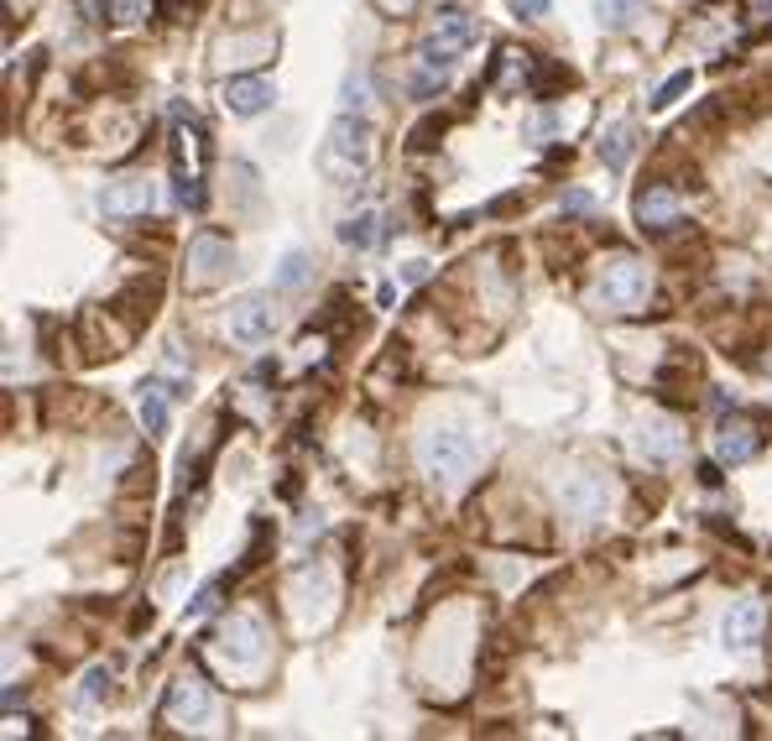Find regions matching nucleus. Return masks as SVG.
I'll return each instance as SVG.
<instances>
[{
  "instance_id": "obj_1",
  "label": "nucleus",
  "mask_w": 772,
  "mask_h": 741,
  "mask_svg": "<svg viewBox=\"0 0 772 741\" xmlns=\"http://www.w3.org/2000/svg\"><path fill=\"white\" fill-rule=\"evenodd\" d=\"M476 460H480V449L465 428H428V434L417 439V465H423V476L434 486H444V491H459V486L470 481Z\"/></svg>"
},
{
  "instance_id": "obj_2",
  "label": "nucleus",
  "mask_w": 772,
  "mask_h": 741,
  "mask_svg": "<svg viewBox=\"0 0 772 741\" xmlns=\"http://www.w3.org/2000/svg\"><path fill=\"white\" fill-rule=\"evenodd\" d=\"M642 298H648V266L637 257H616L611 266L600 272V303L616 308V314H632Z\"/></svg>"
},
{
  "instance_id": "obj_3",
  "label": "nucleus",
  "mask_w": 772,
  "mask_h": 741,
  "mask_svg": "<svg viewBox=\"0 0 772 741\" xmlns=\"http://www.w3.org/2000/svg\"><path fill=\"white\" fill-rule=\"evenodd\" d=\"M230 266H236L230 241H219L209 230L188 241V287H215L219 277H230Z\"/></svg>"
},
{
  "instance_id": "obj_4",
  "label": "nucleus",
  "mask_w": 772,
  "mask_h": 741,
  "mask_svg": "<svg viewBox=\"0 0 772 741\" xmlns=\"http://www.w3.org/2000/svg\"><path fill=\"white\" fill-rule=\"evenodd\" d=\"M215 642H219V653H225L230 663H257L261 647H267V626H261L257 617H246V611H240V617H230L225 626H219Z\"/></svg>"
},
{
  "instance_id": "obj_5",
  "label": "nucleus",
  "mask_w": 772,
  "mask_h": 741,
  "mask_svg": "<svg viewBox=\"0 0 772 741\" xmlns=\"http://www.w3.org/2000/svg\"><path fill=\"white\" fill-rule=\"evenodd\" d=\"M152 204H157V183L152 178H120L110 183L105 194H99V209L105 215H116V220H126V215H152Z\"/></svg>"
},
{
  "instance_id": "obj_6",
  "label": "nucleus",
  "mask_w": 772,
  "mask_h": 741,
  "mask_svg": "<svg viewBox=\"0 0 772 741\" xmlns=\"http://www.w3.org/2000/svg\"><path fill=\"white\" fill-rule=\"evenodd\" d=\"M476 42V21L465 17L459 6H444L434 21V32H428V42H423V53H434V58H455L459 47H470Z\"/></svg>"
},
{
  "instance_id": "obj_7",
  "label": "nucleus",
  "mask_w": 772,
  "mask_h": 741,
  "mask_svg": "<svg viewBox=\"0 0 772 741\" xmlns=\"http://www.w3.org/2000/svg\"><path fill=\"white\" fill-rule=\"evenodd\" d=\"M272 329H278V314H272L267 298H240L236 308H230V335H236L240 345L272 340Z\"/></svg>"
},
{
  "instance_id": "obj_8",
  "label": "nucleus",
  "mask_w": 772,
  "mask_h": 741,
  "mask_svg": "<svg viewBox=\"0 0 772 741\" xmlns=\"http://www.w3.org/2000/svg\"><path fill=\"white\" fill-rule=\"evenodd\" d=\"M371 141H377V131H371V121H360V116H339L335 131H329V152L345 162H371Z\"/></svg>"
},
{
  "instance_id": "obj_9",
  "label": "nucleus",
  "mask_w": 772,
  "mask_h": 741,
  "mask_svg": "<svg viewBox=\"0 0 772 741\" xmlns=\"http://www.w3.org/2000/svg\"><path fill=\"white\" fill-rule=\"evenodd\" d=\"M762 449V434H757V423H720V434H715V460L720 465H747Z\"/></svg>"
},
{
  "instance_id": "obj_10",
  "label": "nucleus",
  "mask_w": 772,
  "mask_h": 741,
  "mask_svg": "<svg viewBox=\"0 0 772 741\" xmlns=\"http://www.w3.org/2000/svg\"><path fill=\"white\" fill-rule=\"evenodd\" d=\"M272 47H278V37H272V32H246V37H219V63H225V68H230V63H236V68H251V63H261V58H272Z\"/></svg>"
},
{
  "instance_id": "obj_11",
  "label": "nucleus",
  "mask_w": 772,
  "mask_h": 741,
  "mask_svg": "<svg viewBox=\"0 0 772 741\" xmlns=\"http://www.w3.org/2000/svg\"><path fill=\"white\" fill-rule=\"evenodd\" d=\"M762 626H768V606H762V601H741L731 617H726L720 632H726V647H757V642H762Z\"/></svg>"
},
{
  "instance_id": "obj_12",
  "label": "nucleus",
  "mask_w": 772,
  "mask_h": 741,
  "mask_svg": "<svg viewBox=\"0 0 772 741\" xmlns=\"http://www.w3.org/2000/svg\"><path fill=\"white\" fill-rule=\"evenodd\" d=\"M204 710H209V689H204V679H198V674L173 679V689H167V721H198Z\"/></svg>"
},
{
  "instance_id": "obj_13",
  "label": "nucleus",
  "mask_w": 772,
  "mask_h": 741,
  "mask_svg": "<svg viewBox=\"0 0 772 741\" xmlns=\"http://www.w3.org/2000/svg\"><path fill=\"white\" fill-rule=\"evenodd\" d=\"M637 449H642L648 460H674L678 449H684V434H678V423H668V418H648L637 428Z\"/></svg>"
},
{
  "instance_id": "obj_14",
  "label": "nucleus",
  "mask_w": 772,
  "mask_h": 741,
  "mask_svg": "<svg viewBox=\"0 0 772 741\" xmlns=\"http://www.w3.org/2000/svg\"><path fill=\"white\" fill-rule=\"evenodd\" d=\"M272 100H278V89L267 79H230V89H225V105H230L236 116H261Z\"/></svg>"
},
{
  "instance_id": "obj_15",
  "label": "nucleus",
  "mask_w": 772,
  "mask_h": 741,
  "mask_svg": "<svg viewBox=\"0 0 772 741\" xmlns=\"http://www.w3.org/2000/svg\"><path fill=\"white\" fill-rule=\"evenodd\" d=\"M678 215H684V204H678V194H668V188H642L637 194V220L642 225H674Z\"/></svg>"
},
{
  "instance_id": "obj_16",
  "label": "nucleus",
  "mask_w": 772,
  "mask_h": 741,
  "mask_svg": "<svg viewBox=\"0 0 772 741\" xmlns=\"http://www.w3.org/2000/svg\"><path fill=\"white\" fill-rule=\"evenodd\" d=\"M444 84H449V58L423 53V58H417V74H413V100H434Z\"/></svg>"
},
{
  "instance_id": "obj_17",
  "label": "nucleus",
  "mask_w": 772,
  "mask_h": 741,
  "mask_svg": "<svg viewBox=\"0 0 772 741\" xmlns=\"http://www.w3.org/2000/svg\"><path fill=\"white\" fill-rule=\"evenodd\" d=\"M632 141H637V131L627 121H616L606 137H600V162L611 167V173H621L627 167V157H632Z\"/></svg>"
},
{
  "instance_id": "obj_18",
  "label": "nucleus",
  "mask_w": 772,
  "mask_h": 741,
  "mask_svg": "<svg viewBox=\"0 0 772 741\" xmlns=\"http://www.w3.org/2000/svg\"><path fill=\"white\" fill-rule=\"evenodd\" d=\"M141 423H146L152 439L167 434V392L162 386H141Z\"/></svg>"
},
{
  "instance_id": "obj_19",
  "label": "nucleus",
  "mask_w": 772,
  "mask_h": 741,
  "mask_svg": "<svg viewBox=\"0 0 772 741\" xmlns=\"http://www.w3.org/2000/svg\"><path fill=\"white\" fill-rule=\"evenodd\" d=\"M308 277H314V257L308 251H287L278 266V287H303Z\"/></svg>"
},
{
  "instance_id": "obj_20",
  "label": "nucleus",
  "mask_w": 772,
  "mask_h": 741,
  "mask_svg": "<svg viewBox=\"0 0 772 741\" xmlns=\"http://www.w3.org/2000/svg\"><path fill=\"white\" fill-rule=\"evenodd\" d=\"M110 663H95L89 674H84V684H79V705H99V700H110Z\"/></svg>"
},
{
  "instance_id": "obj_21",
  "label": "nucleus",
  "mask_w": 772,
  "mask_h": 741,
  "mask_svg": "<svg viewBox=\"0 0 772 741\" xmlns=\"http://www.w3.org/2000/svg\"><path fill=\"white\" fill-rule=\"evenodd\" d=\"M339 241L345 246H371L377 241V215L366 209V215H350V220L339 225Z\"/></svg>"
},
{
  "instance_id": "obj_22",
  "label": "nucleus",
  "mask_w": 772,
  "mask_h": 741,
  "mask_svg": "<svg viewBox=\"0 0 772 741\" xmlns=\"http://www.w3.org/2000/svg\"><path fill=\"white\" fill-rule=\"evenodd\" d=\"M366 100H371V79H366V68H360V74H350V79H345V89H339V105H345V110H360Z\"/></svg>"
},
{
  "instance_id": "obj_23",
  "label": "nucleus",
  "mask_w": 772,
  "mask_h": 741,
  "mask_svg": "<svg viewBox=\"0 0 772 741\" xmlns=\"http://www.w3.org/2000/svg\"><path fill=\"white\" fill-rule=\"evenodd\" d=\"M595 11H600V21H606V26H621V21H632L637 0H595Z\"/></svg>"
},
{
  "instance_id": "obj_24",
  "label": "nucleus",
  "mask_w": 772,
  "mask_h": 741,
  "mask_svg": "<svg viewBox=\"0 0 772 741\" xmlns=\"http://www.w3.org/2000/svg\"><path fill=\"white\" fill-rule=\"evenodd\" d=\"M684 89H689V68H684V74H674V79H668L663 89H657V95H653V110H668V105H674L678 95H684Z\"/></svg>"
},
{
  "instance_id": "obj_25",
  "label": "nucleus",
  "mask_w": 772,
  "mask_h": 741,
  "mask_svg": "<svg viewBox=\"0 0 772 741\" xmlns=\"http://www.w3.org/2000/svg\"><path fill=\"white\" fill-rule=\"evenodd\" d=\"M215 606H219V585H204V590H198V601L188 606V611H194V617H209Z\"/></svg>"
},
{
  "instance_id": "obj_26",
  "label": "nucleus",
  "mask_w": 772,
  "mask_h": 741,
  "mask_svg": "<svg viewBox=\"0 0 772 741\" xmlns=\"http://www.w3.org/2000/svg\"><path fill=\"white\" fill-rule=\"evenodd\" d=\"M512 6H517V17H548V0H512Z\"/></svg>"
},
{
  "instance_id": "obj_27",
  "label": "nucleus",
  "mask_w": 772,
  "mask_h": 741,
  "mask_svg": "<svg viewBox=\"0 0 772 741\" xmlns=\"http://www.w3.org/2000/svg\"><path fill=\"white\" fill-rule=\"evenodd\" d=\"M548 131H558V116L548 110V116H537L533 126H528V137H548Z\"/></svg>"
},
{
  "instance_id": "obj_28",
  "label": "nucleus",
  "mask_w": 772,
  "mask_h": 741,
  "mask_svg": "<svg viewBox=\"0 0 772 741\" xmlns=\"http://www.w3.org/2000/svg\"><path fill=\"white\" fill-rule=\"evenodd\" d=\"M590 194H585V188H575V194H564V209H569V215H579V209H590Z\"/></svg>"
},
{
  "instance_id": "obj_29",
  "label": "nucleus",
  "mask_w": 772,
  "mask_h": 741,
  "mask_svg": "<svg viewBox=\"0 0 772 741\" xmlns=\"http://www.w3.org/2000/svg\"><path fill=\"white\" fill-rule=\"evenodd\" d=\"M575 501H579V506H585V512H595V501H600V486H579V491H575Z\"/></svg>"
},
{
  "instance_id": "obj_30",
  "label": "nucleus",
  "mask_w": 772,
  "mask_h": 741,
  "mask_svg": "<svg viewBox=\"0 0 772 741\" xmlns=\"http://www.w3.org/2000/svg\"><path fill=\"white\" fill-rule=\"evenodd\" d=\"M428 277V261H407V266H402V282H423Z\"/></svg>"
},
{
  "instance_id": "obj_31",
  "label": "nucleus",
  "mask_w": 772,
  "mask_h": 741,
  "mask_svg": "<svg viewBox=\"0 0 772 741\" xmlns=\"http://www.w3.org/2000/svg\"><path fill=\"white\" fill-rule=\"evenodd\" d=\"M141 0H116V21H137Z\"/></svg>"
},
{
  "instance_id": "obj_32",
  "label": "nucleus",
  "mask_w": 772,
  "mask_h": 741,
  "mask_svg": "<svg viewBox=\"0 0 772 741\" xmlns=\"http://www.w3.org/2000/svg\"><path fill=\"white\" fill-rule=\"evenodd\" d=\"M381 11H396V17H402V11H413V0H377Z\"/></svg>"
},
{
  "instance_id": "obj_33",
  "label": "nucleus",
  "mask_w": 772,
  "mask_h": 741,
  "mask_svg": "<svg viewBox=\"0 0 772 741\" xmlns=\"http://www.w3.org/2000/svg\"><path fill=\"white\" fill-rule=\"evenodd\" d=\"M752 17L757 21H772V0H752Z\"/></svg>"
}]
</instances>
